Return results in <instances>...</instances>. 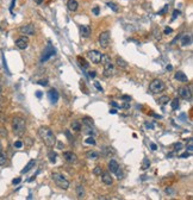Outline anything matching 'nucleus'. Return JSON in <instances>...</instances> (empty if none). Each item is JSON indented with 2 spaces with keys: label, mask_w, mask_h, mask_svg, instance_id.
<instances>
[{
  "label": "nucleus",
  "mask_w": 193,
  "mask_h": 200,
  "mask_svg": "<svg viewBox=\"0 0 193 200\" xmlns=\"http://www.w3.org/2000/svg\"><path fill=\"white\" fill-rule=\"evenodd\" d=\"M154 33H155V37L156 38H160V31H156V29L154 30Z\"/></svg>",
  "instance_id": "52"
},
{
  "label": "nucleus",
  "mask_w": 193,
  "mask_h": 200,
  "mask_svg": "<svg viewBox=\"0 0 193 200\" xmlns=\"http://www.w3.org/2000/svg\"><path fill=\"white\" fill-rule=\"evenodd\" d=\"M92 12H93L95 16H98V14H99V7H98V6H95V7L92 10Z\"/></svg>",
  "instance_id": "44"
},
{
  "label": "nucleus",
  "mask_w": 193,
  "mask_h": 200,
  "mask_svg": "<svg viewBox=\"0 0 193 200\" xmlns=\"http://www.w3.org/2000/svg\"><path fill=\"white\" fill-rule=\"evenodd\" d=\"M0 94H1V87H0Z\"/></svg>",
  "instance_id": "64"
},
{
  "label": "nucleus",
  "mask_w": 193,
  "mask_h": 200,
  "mask_svg": "<svg viewBox=\"0 0 193 200\" xmlns=\"http://www.w3.org/2000/svg\"><path fill=\"white\" fill-rule=\"evenodd\" d=\"M19 32L22 35H25V36H33L36 33V29L32 24H28V25H23L19 29Z\"/></svg>",
  "instance_id": "8"
},
{
  "label": "nucleus",
  "mask_w": 193,
  "mask_h": 200,
  "mask_svg": "<svg viewBox=\"0 0 193 200\" xmlns=\"http://www.w3.org/2000/svg\"><path fill=\"white\" fill-rule=\"evenodd\" d=\"M35 1H36L37 4H42V1H43V0H35Z\"/></svg>",
  "instance_id": "62"
},
{
  "label": "nucleus",
  "mask_w": 193,
  "mask_h": 200,
  "mask_svg": "<svg viewBox=\"0 0 193 200\" xmlns=\"http://www.w3.org/2000/svg\"><path fill=\"white\" fill-rule=\"evenodd\" d=\"M3 98H0V112H1V110H3Z\"/></svg>",
  "instance_id": "56"
},
{
  "label": "nucleus",
  "mask_w": 193,
  "mask_h": 200,
  "mask_svg": "<svg viewBox=\"0 0 193 200\" xmlns=\"http://www.w3.org/2000/svg\"><path fill=\"white\" fill-rule=\"evenodd\" d=\"M102 181L105 183V185H112L113 183V179H112V176H111V174L110 173H107V172H103L102 173Z\"/></svg>",
  "instance_id": "14"
},
{
  "label": "nucleus",
  "mask_w": 193,
  "mask_h": 200,
  "mask_svg": "<svg viewBox=\"0 0 193 200\" xmlns=\"http://www.w3.org/2000/svg\"><path fill=\"white\" fill-rule=\"evenodd\" d=\"M180 38H181L180 44H181L182 46H186V45H189V44H191V36H189V35H184V36H181Z\"/></svg>",
  "instance_id": "22"
},
{
  "label": "nucleus",
  "mask_w": 193,
  "mask_h": 200,
  "mask_svg": "<svg viewBox=\"0 0 193 200\" xmlns=\"http://www.w3.org/2000/svg\"><path fill=\"white\" fill-rule=\"evenodd\" d=\"M56 55V50L54 49V46L49 43L46 46H45V49L43 50V54H42V56H41V63H44V62H46L49 59H52V57H54Z\"/></svg>",
  "instance_id": "4"
},
{
  "label": "nucleus",
  "mask_w": 193,
  "mask_h": 200,
  "mask_svg": "<svg viewBox=\"0 0 193 200\" xmlns=\"http://www.w3.org/2000/svg\"><path fill=\"white\" fill-rule=\"evenodd\" d=\"M115 174H117V176H118V179H119V180H120V179H123V173H122V169H120V167L117 169V172H116Z\"/></svg>",
  "instance_id": "41"
},
{
  "label": "nucleus",
  "mask_w": 193,
  "mask_h": 200,
  "mask_svg": "<svg viewBox=\"0 0 193 200\" xmlns=\"http://www.w3.org/2000/svg\"><path fill=\"white\" fill-rule=\"evenodd\" d=\"M85 142H86L87 144H92V145H95V143H96V142H95V139H94L93 137H88Z\"/></svg>",
  "instance_id": "38"
},
{
  "label": "nucleus",
  "mask_w": 193,
  "mask_h": 200,
  "mask_svg": "<svg viewBox=\"0 0 193 200\" xmlns=\"http://www.w3.org/2000/svg\"><path fill=\"white\" fill-rule=\"evenodd\" d=\"M94 86L96 87V89H99L100 92H103V91H104V89H103V87L99 85V82H94Z\"/></svg>",
  "instance_id": "45"
},
{
  "label": "nucleus",
  "mask_w": 193,
  "mask_h": 200,
  "mask_svg": "<svg viewBox=\"0 0 193 200\" xmlns=\"http://www.w3.org/2000/svg\"><path fill=\"white\" fill-rule=\"evenodd\" d=\"M3 151V146H1V143H0V153Z\"/></svg>",
  "instance_id": "63"
},
{
  "label": "nucleus",
  "mask_w": 193,
  "mask_h": 200,
  "mask_svg": "<svg viewBox=\"0 0 193 200\" xmlns=\"http://www.w3.org/2000/svg\"><path fill=\"white\" fill-rule=\"evenodd\" d=\"M67 7H68L69 11L75 12L78 10V7H79V3L76 1V0H68L67 1Z\"/></svg>",
  "instance_id": "16"
},
{
  "label": "nucleus",
  "mask_w": 193,
  "mask_h": 200,
  "mask_svg": "<svg viewBox=\"0 0 193 200\" xmlns=\"http://www.w3.org/2000/svg\"><path fill=\"white\" fill-rule=\"evenodd\" d=\"M166 193H167V194H171V193H173V191H172L171 188H167V189H166Z\"/></svg>",
  "instance_id": "59"
},
{
  "label": "nucleus",
  "mask_w": 193,
  "mask_h": 200,
  "mask_svg": "<svg viewBox=\"0 0 193 200\" xmlns=\"http://www.w3.org/2000/svg\"><path fill=\"white\" fill-rule=\"evenodd\" d=\"M82 124H83V125H88V126H93V125H94V122H93L92 118L85 117V118L82 119Z\"/></svg>",
  "instance_id": "30"
},
{
  "label": "nucleus",
  "mask_w": 193,
  "mask_h": 200,
  "mask_svg": "<svg viewBox=\"0 0 193 200\" xmlns=\"http://www.w3.org/2000/svg\"><path fill=\"white\" fill-rule=\"evenodd\" d=\"M113 73H115V67H113V63H112V62H107V63H105V64H104V76L110 78Z\"/></svg>",
  "instance_id": "12"
},
{
  "label": "nucleus",
  "mask_w": 193,
  "mask_h": 200,
  "mask_svg": "<svg viewBox=\"0 0 193 200\" xmlns=\"http://www.w3.org/2000/svg\"><path fill=\"white\" fill-rule=\"evenodd\" d=\"M0 136L7 137V130H6L5 128H0Z\"/></svg>",
  "instance_id": "39"
},
{
  "label": "nucleus",
  "mask_w": 193,
  "mask_h": 200,
  "mask_svg": "<svg viewBox=\"0 0 193 200\" xmlns=\"http://www.w3.org/2000/svg\"><path fill=\"white\" fill-rule=\"evenodd\" d=\"M181 149H182V143L178 142V143L174 144V151H180Z\"/></svg>",
  "instance_id": "36"
},
{
  "label": "nucleus",
  "mask_w": 193,
  "mask_h": 200,
  "mask_svg": "<svg viewBox=\"0 0 193 200\" xmlns=\"http://www.w3.org/2000/svg\"><path fill=\"white\" fill-rule=\"evenodd\" d=\"M172 31H173V29H172V28H166V29H165V31H163V33H165V35H168V33H171Z\"/></svg>",
  "instance_id": "46"
},
{
  "label": "nucleus",
  "mask_w": 193,
  "mask_h": 200,
  "mask_svg": "<svg viewBox=\"0 0 193 200\" xmlns=\"http://www.w3.org/2000/svg\"><path fill=\"white\" fill-rule=\"evenodd\" d=\"M179 105H180V104H179V99L175 98L173 101H172V109H173V110H176V109L179 107Z\"/></svg>",
  "instance_id": "34"
},
{
  "label": "nucleus",
  "mask_w": 193,
  "mask_h": 200,
  "mask_svg": "<svg viewBox=\"0 0 193 200\" xmlns=\"http://www.w3.org/2000/svg\"><path fill=\"white\" fill-rule=\"evenodd\" d=\"M122 107H123V109H129V107H130V104H129V101H126L125 104H123V105H122Z\"/></svg>",
  "instance_id": "51"
},
{
  "label": "nucleus",
  "mask_w": 193,
  "mask_h": 200,
  "mask_svg": "<svg viewBox=\"0 0 193 200\" xmlns=\"http://www.w3.org/2000/svg\"><path fill=\"white\" fill-rule=\"evenodd\" d=\"M110 113H112V114H116V113H117V110L112 109V110H110Z\"/></svg>",
  "instance_id": "58"
},
{
  "label": "nucleus",
  "mask_w": 193,
  "mask_h": 200,
  "mask_svg": "<svg viewBox=\"0 0 193 200\" xmlns=\"http://www.w3.org/2000/svg\"><path fill=\"white\" fill-rule=\"evenodd\" d=\"M48 159H49V161H50L52 163H55V162H56V159H57V154L52 150V151L48 153Z\"/></svg>",
  "instance_id": "25"
},
{
  "label": "nucleus",
  "mask_w": 193,
  "mask_h": 200,
  "mask_svg": "<svg viewBox=\"0 0 193 200\" xmlns=\"http://www.w3.org/2000/svg\"><path fill=\"white\" fill-rule=\"evenodd\" d=\"M111 105H112L113 107H120V106H119L117 103H115V101H111Z\"/></svg>",
  "instance_id": "57"
},
{
  "label": "nucleus",
  "mask_w": 193,
  "mask_h": 200,
  "mask_svg": "<svg viewBox=\"0 0 193 200\" xmlns=\"http://www.w3.org/2000/svg\"><path fill=\"white\" fill-rule=\"evenodd\" d=\"M166 68H167V70H172V69H173V67H172L171 64H169V66H167Z\"/></svg>",
  "instance_id": "61"
},
{
  "label": "nucleus",
  "mask_w": 193,
  "mask_h": 200,
  "mask_svg": "<svg viewBox=\"0 0 193 200\" xmlns=\"http://www.w3.org/2000/svg\"><path fill=\"white\" fill-rule=\"evenodd\" d=\"M116 66L118 67V68H120V69H126L128 68V62L124 60V59H122V57H117L116 59Z\"/></svg>",
  "instance_id": "17"
},
{
  "label": "nucleus",
  "mask_w": 193,
  "mask_h": 200,
  "mask_svg": "<svg viewBox=\"0 0 193 200\" xmlns=\"http://www.w3.org/2000/svg\"><path fill=\"white\" fill-rule=\"evenodd\" d=\"M110 44V32L109 31H105V32H102L99 35V45L104 49H106Z\"/></svg>",
  "instance_id": "7"
},
{
  "label": "nucleus",
  "mask_w": 193,
  "mask_h": 200,
  "mask_svg": "<svg viewBox=\"0 0 193 200\" xmlns=\"http://www.w3.org/2000/svg\"><path fill=\"white\" fill-rule=\"evenodd\" d=\"M188 156H191V153H189V151H188V153L186 151V153H184V154L180 155V157H188Z\"/></svg>",
  "instance_id": "48"
},
{
  "label": "nucleus",
  "mask_w": 193,
  "mask_h": 200,
  "mask_svg": "<svg viewBox=\"0 0 193 200\" xmlns=\"http://www.w3.org/2000/svg\"><path fill=\"white\" fill-rule=\"evenodd\" d=\"M22 146H23V142H22V141H17V142H15V148L20 149Z\"/></svg>",
  "instance_id": "42"
},
{
  "label": "nucleus",
  "mask_w": 193,
  "mask_h": 200,
  "mask_svg": "<svg viewBox=\"0 0 193 200\" xmlns=\"http://www.w3.org/2000/svg\"><path fill=\"white\" fill-rule=\"evenodd\" d=\"M72 129L74 130V131H80L81 130V124H80V122L79 120H73V123H72Z\"/></svg>",
  "instance_id": "29"
},
{
  "label": "nucleus",
  "mask_w": 193,
  "mask_h": 200,
  "mask_svg": "<svg viewBox=\"0 0 193 200\" xmlns=\"http://www.w3.org/2000/svg\"><path fill=\"white\" fill-rule=\"evenodd\" d=\"M150 167V161H149V159H147V157H144L143 159V162H142V169L143 170H147L148 168Z\"/></svg>",
  "instance_id": "28"
},
{
  "label": "nucleus",
  "mask_w": 193,
  "mask_h": 200,
  "mask_svg": "<svg viewBox=\"0 0 193 200\" xmlns=\"http://www.w3.org/2000/svg\"><path fill=\"white\" fill-rule=\"evenodd\" d=\"M20 181H22V178H17V179H15V180L12 181V183H13V185H18Z\"/></svg>",
  "instance_id": "47"
},
{
  "label": "nucleus",
  "mask_w": 193,
  "mask_h": 200,
  "mask_svg": "<svg viewBox=\"0 0 193 200\" xmlns=\"http://www.w3.org/2000/svg\"><path fill=\"white\" fill-rule=\"evenodd\" d=\"M150 148H152V150H156V149H157L156 144H154V143H152V144H150Z\"/></svg>",
  "instance_id": "55"
},
{
  "label": "nucleus",
  "mask_w": 193,
  "mask_h": 200,
  "mask_svg": "<svg viewBox=\"0 0 193 200\" xmlns=\"http://www.w3.org/2000/svg\"><path fill=\"white\" fill-rule=\"evenodd\" d=\"M115 153H116V151L113 150L112 146H106V148L103 149V155L106 156V157H110L111 155H115Z\"/></svg>",
  "instance_id": "21"
},
{
  "label": "nucleus",
  "mask_w": 193,
  "mask_h": 200,
  "mask_svg": "<svg viewBox=\"0 0 193 200\" xmlns=\"http://www.w3.org/2000/svg\"><path fill=\"white\" fill-rule=\"evenodd\" d=\"M76 195L79 199H83L85 198V188L82 186H78L76 187Z\"/></svg>",
  "instance_id": "23"
},
{
  "label": "nucleus",
  "mask_w": 193,
  "mask_h": 200,
  "mask_svg": "<svg viewBox=\"0 0 193 200\" xmlns=\"http://www.w3.org/2000/svg\"><path fill=\"white\" fill-rule=\"evenodd\" d=\"M93 126H88V125H83L82 129H83V132L85 133H88V135H93V130H92Z\"/></svg>",
  "instance_id": "33"
},
{
  "label": "nucleus",
  "mask_w": 193,
  "mask_h": 200,
  "mask_svg": "<svg viewBox=\"0 0 193 200\" xmlns=\"http://www.w3.org/2000/svg\"><path fill=\"white\" fill-rule=\"evenodd\" d=\"M103 64H105V63H107V62H111V57L109 56V55H105V54H103L102 55V61H100Z\"/></svg>",
  "instance_id": "32"
},
{
  "label": "nucleus",
  "mask_w": 193,
  "mask_h": 200,
  "mask_svg": "<svg viewBox=\"0 0 193 200\" xmlns=\"http://www.w3.org/2000/svg\"><path fill=\"white\" fill-rule=\"evenodd\" d=\"M28 45H29V39H28L26 36H22V37H19V38L16 41V46H17L18 49H20V50L26 49Z\"/></svg>",
  "instance_id": "10"
},
{
  "label": "nucleus",
  "mask_w": 193,
  "mask_h": 200,
  "mask_svg": "<svg viewBox=\"0 0 193 200\" xmlns=\"http://www.w3.org/2000/svg\"><path fill=\"white\" fill-rule=\"evenodd\" d=\"M175 79L179 81V82H188V78H187V75L185 74V73H182V72H178V73H175Z\"/></svg>",
  "instance_id": "18"
},
{
  "label": "nucleus",
  "mask_w": 193,
  "mask_h": 200,
  "mask_svg": "<svg viewBox=\"0 0 193 200\" xmlns=\"http://www.w3.org/2000/svg\"><path fill=\"white\" fill-rule=\"evenodd\" d=\"M165 89V82L163 81H161V80H159V79H155V80H153L152 82H150V85H149V91L152 92V93H160V92H162Z\"/></svg>",
  "instance_id": "5"
},
{
  "label": "nucleus",
  "mask_w": 193,
  "mask_h": 200,
  "mask_svg": "<svg viewBox=\"0 0 193 200\" xmlns=\"http://www.w3.org/2000/svg\"><path fill=\"white\" fill-rule=\"evenodd\" d=\"M63 159L68 163H76L78 162V156L73 151H65L63 153Z\"/></svg>",
  "instance_id": "11"
},
{
  "label": "nucleus",
  "mask_w": 193,
  "mask_h": 200,
  "mask_svg": "<svg viewBox=\"0 0 193 200\" xmlns=\"http://www.w3.org/2000/svg\"><path fill=\"white\" fill-rule=\"evenodd\" d=\"M7 164V156L1 151L0 153V167H4Z\"/></svg>",
  "instance_id": "26"
},
{
  "label": "nucleus",
  "mask_w": 193,
  "mask_h": 200,
  "mask_svg": "<svg viewBox=\"0 0 193 200\" xmlns=\"http://www.w3.org/2000/svg\"><path fill=\"white\" fill-rule=\"evenodd\" d=\"M88 75H89L91 78H95L96 74H95V72H88Z\"/></svg>",
  "instance_id": "53"
},
{
  "label": "nucleus",
  "mask_w": 193,
  "mask_h": 200,
  "mask_svg": "<svg viewBox=\"0 0 193 200\" xmlns=\"http://www.w3.org/2000/svg\"><path fill=\"white\" fill-rule=\"evenodd\" d=\"M36 96H37V98H41V96H42V93H41V92H37V93H36Z\"/></svg>",
  "instance_id": "60"
},
{
  "label": "nucleus",
  "mask_w": 193,
  "mask_h": 200,
  "mask_svg": "<svg viewBox=\"0 0 193 200\" xmlns=\"http://www.w3.org/2000/svg\"><path fill=\"white\" fill-rule=\"evenodd\" d=\"M78 62H79V64H80L81 68H88V66H89L87 63V61L83 60V59H81V57H78Z\"/></svg>",
  "instance_id": "31"
},
{
  "label": "nucleus",
  "mask_w": 193,
  "mask_h": 200,
  "mask_svg": "<svg viewBox=\"0 0 193 200\" xmlns=\"http://www.w3.org/2000/svg\"><path fill=\"white\" fill-rule=\"evenodd\" d=\"M52 179H53V181L55 182V185L57 186V187H60L61 189H68L69 188V181L62 175V174H60V173H53V175H52Z\"/></svg>",
  "instance_id": "3"
},
{
  "label": "nucleus",
  "mask_w": 193,
  "mask_h": 200,
  "mask_svg": "<svg viewBox=\"0 0 193 200\" xmlns=\"http://www.w3.org/2000/svg\"><path fill=\"white\" fill-rule=\"evenodd\" d=\"M167 10H168V5H166V6H165V9H163L162 11H160V12H159V14H163V13H165Z\"/></svg>",
  "instance_id": "50"
},
{
  "label": "nucleus",
  "mask_w": 193,
  "mask_h": 200,
  "mask_svg": "<svg viewBox=\"0 0 193 200\" xmlns=\"http://www.w3.org/2000/svg\"><path fill=\"white\" fill-rule=\"evenodd\" d=\"M37 83L41 86H48V80H39Z\"/></svg>",
  "instance_id": "43"
},
{
  "label": "nucleus",
  "mask_w": 193,
  "mask_h": 200,
  "mask_svg": "<svg viewBox=\"0 0 193 200\" xmlns=\"http://www.w3.org/2000/svg\"><path fill=\"white\" fill-rule=\"evenodd\" d=\"M35 164H36V161L35 160H31V161H29V163L24 167V169H22V174H25V173H28V172H30L33 167H35Z\"/></svg>",
  "instance_id": "20"
},
{
  "label": "nucleus",
  "mask_w": 193,
  "mask_h": 200,
  "mask_svg": "<svg viewBox=\"0 0 193 200\" xmlns=\"http://www.w3.org/2000/svg\"><path fill=\"white\" fill-rule=\"evenodd\" d=\"M80 33L85 38L89 37L91 36V28H89V25H81L80 26Z\"/></svg>",
  "instance_id": "15"
},
{
  "label": "nucleus",
  "mask_w": 193,
  "mask_h": 200,
  "mask_svg": "<svg viewBox=\"0 0 193 200\" xmlns=\"http://www.w3.org/2000/svg\"><path fill=\"white\" fill-rule=\"evenodd\" d=\"M178 95L181 96L182 99H186V100H189L192 98V92L189 88L187 87H180L178 88Z\"/></svg>",
  "instance_id": "9"
},
{
  "label": "nucleus",
  "mask_w": 193,
  "mask_h": 200,
  "mask_svg": "<svg viewBox=\"0 0 193 200\" xmlns=\"http://www.w3.org/2000/svg\"><path fill=\"white\" fill-rule=\"evenodd\" d=\"M11 125H12L13 133L18 137H22L26 131V123H25V119L22 117H13Z\"/></svg>",
  "instance_id": "2"
},
{
  "label": "nucleus",
  "mask_w": 193,
  "mask_h": 200,
  "mask_svg": "<svg viewBox=\"0 0 193 200\" xmlns=\"http://www.w3.org/2000/svg\"><path fill=\"white\" fill-rule=\"evenodd\" d=\"M146 126H147L148 129H154V125L150 124V123H146Z\"/></svg>",
  "instance_id": "54"
},
{
  "label": "nucleus",
  "mask_w": 193,
  "mask_h": 200,
  "mask_svg": "<svg viewBox=\"0 0 193 200\" xmlns=\"http://www.w3.org/2000/svg\"><path fill=\"white\" fill-rule=\"evenodd\" d=\"M86 157L88 160H98L99 159V154L98 153H95V151H88L86 154Z\"/></svg>",
  "instance_id": "24"
},
{
  "label": "nucleus",
  "mask_w": 193,
  "mask_h": 200,
  "mask_svg": "<svg viewBox=\"0 0 193 200\" xmlns=\"http://www.w3.org/2000/svg\"><path fill=\"white\" fill-rule=\"evenodd\" d=\"M38 136L41 137V139L43 141V143L46 146H54L56 143V137L54 135V132L52 131V129L46 128V126H42L38 130Z\"/></svg>",
  "instance_id": "1"
},
{
  "label": "nucleus",
  "mask_w": 193,
  "mask_h": 200,
  "mask_svg": "<svg viewBox=\"0 0 193 200\" xmlns=\"http://www.w3.org/2000/svg\"><path fill=\"white\" fill-rule=\"evenodd\" d=\"M102 173H103V169H102V167H95L94 169H93V174L94 175H102Z\"/></svg>",
  "instance_id": "35"
},
{
  "label": "nucleus",
  "mask_w": 193,
  "mask_h": 200,
  "mask_svg": "<svg viewBox=\"0 0 193 200\" xmlns=\"http://www.w3.org/2000/svg\"><path fill=\"white\" fill-rule=\"evenodd\" d=\"M102 53H99L98 50H91V51L87 53V59L94 63V64H99L100 61H102Z\"/></svg>",
  "instance_id": "6"
},
{
  "label": "nucleus",
  "mask_w": 193,
  "mask_h": 200,
  "mask_svg": "<svg viewBox=\"0 0 193 200\" xmlns=\"http://www.w3.org/2000/svg\"><path fill=\"white\" fill-rule=\"evenodd\" d=\"M180 14H181V12H180L179 10H174V12H173V18H172V19H173V20H174V19H176Z\"/></svg>",
  "instance_id": "40"
},
{
  "label": "nucleus",
  "mask_w": 193,
  "mask_h": 200,
  "mask_svg": "<svg viewBox=\"0 0 193 200\" xmlns=\"http://www.w3.org/2000/svg\"><path fill=\"white\" fill-rule=\"evenodd\" d=\"M118 168H119V163H118L116 160H111V161L109 162V170H110L111 173H116Z\"/></svg>",
  "instance_id": "19"
},
{
  "label": "nucleus",
  "mask_w": 193,
  "mask_h": 200,
  "mask_svg": "<svg viewBox=\"0 0 193 200\" xmlns=\"http://www.w3.org/2000/svg\"><path fill=\"white\" fill-rule=\"evenodd\" d=\"M169 96L168 95H162L159 100H157V103L160 104V105H166V104H168V101H169Z\"/></svg>",
  "instance_id": "27"
},
{
  "label": "nucleus",
  "mask_w": 193,
  "mask_h": 200,
  "mask_svg": "<svg viewBox=\"0 0 193 200\" xmlns=\"http://www.w3.org/2000/svg\"><path fill=\"white\" fill-rule=\"evenodd\" d=\"M107 6H109L110 9H112L115 12H118V7H117V5H116L115 3H110V1H109V3H107Z\"/></svg>",
  "instance_id": "37"
},
{
  "label": "nucleus",
  "mask_w": 193,
  "mask_h": 200,
  "mask_svg": "<svg viewBox=\"0 0 193 200\" xmlns=\"http://www.w3.org/2000/svg\"><path fill=\"white\" fill-rule=\"evenodd\" d=\"M122 100H131V96H129V95H122Z\"/></svg>",
  "instance_id": "49"
},
{
  "label": "nucleus",
  "mask_w": 193,
  "mask_h": 200,
  "mask_svg": "<svg viewBox=\"0 0 193 200\" xmlns=\"http://www.w3.org/2000/svg\"><path fill=\"white\" fill-rule=\"evenodd\" d=\"M48 96H49V100L52 101V104H56L57 100H59V92L53 88L48 92Z\"/></svg>",
  "instance_id": "13"
}]
</instances>
